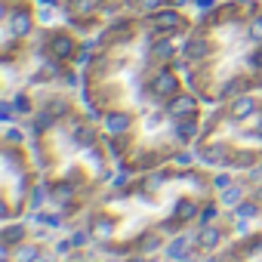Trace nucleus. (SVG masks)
<instances>
[{"label":"nucleus","mask_w":262,"mask_h":262,"mask_svg":"<svg viewBox=\"0 0 262 262\" xmlns=\"http://www.w3.org/2000/svg\"><path fill=\"white\" fill-rule=\"evenodd\" d=\"M259 129H262V123H259Z\"/></svg>","instance_id":"21"},{"label":"nucleus","mask_w":262,"mask_h":262,"mask_svg":"<svg viewBox=\"0 0 262 262\" xmlns=\"http://www.w3.org/2000/svg\"><path fill=\"white\" fill-rule=\"evenodd\" d=\"M213 216H216V210H213V207H207V210H204V222H210Z\"/></svg>","instance_id":"18"},{"label":"nucleus","mask_w":262,"mask_h":262,"mask_svg":"<svg viewBox=\"0 0 262 262\" xmlns=\"http://www.w3.org/2000/svg\"><path fill=\"white\" fill-rule=\"evenodd\" d=\"M198 108V102L191 99V96H182V99H176L173 105H170V114H176V117H182V114H191Z\"/></svg>","instance_id":"6"},{"label":"nucleus","mask_w":262,"mask_h":262,"mask_svg":"<svg viewBox=\"0 0 262 262\" xmlns=\"http://www.w3.org/2000/svg\"><path fill=\"white\" fill-rule=\"evenodd\" d=\"M31 259H40L37 247H25V250H19V262H31Z\"/></svg>","instance_id":"12"},{"label":"nucleus","mask_w":262,"mask_h":262,"mask_svg":"<svg viewBox=\"0 0 262 262\" xmlns=\"http://www.w3.org/2000/svg\"><path fill=\"white\" fill-rule=\"evenodd\" d=\"M96 231H99V234H108V231H111V222H102V225H99Z\"/></svg>","instance_id":"19"},{"label":"nucleus","mask_w":262,"mask_h":262,"mask_svg":"<svg viewBox=\"0 0 262 262\" xmlns=\"http://www.w3.org/2000/svg\"><path fill=\"white\" fill-rule=\"evenodd\" d=\"M151 90L158 96H173L176 93V74L173 71H158L155 80H151Z\"/></svg>","instance_id":"4"},{"label":"nucleus","mask_w":262,"mask_h":262,"mask_svg":"<svg viewBox=\"0 0 262 262\" xmlns=\"http://www.w3.org/2000/svg\"><path fill=\"white\" fill-rule=\"evenodd\" d=\"M237 201H241V188H237V185H231V188L222 194V204H237Z\"/></svg>","instance_id":"11"},{"label":"nucleus","mask_w":262,"mask_h":262,"mask_svg":"<svg viewBox=\"0 0 262 262\" xmlns=\"http://www.w3.org/2000/svg\"><path fill=\"white\" fill-rule=\"evenodd\" d=\"M19 234H22V231H19V228H13V231H7V241L13 244V241H19Z\"/></svg>","instance_id":"17"},{"label":"nucleus","mask_w":262,"mask_h":262,"mask_svg":"<svg viewBox=\"0 0 262 262\" xmlns=\"http://www.w3.org/2000/svg\"><path fill=\"white\" fill-rule=\"evenodd\" d=\"M185 4H198V0H65V13L71 22L77 25H93L96 19H108L117 16L123 10H136V13H158L164 7H185Z\"/></svg>","instance_id":"1"},{"label":"nucleus","mask_w":262,"mask_h":262,"mask_svg":"<svg viewBox=\"0 0 262 262\" xmlns=\"http://www.w3.org/2000/svg\"><path fill=\"white\" fill-rule=\"evenodd\" d=\"M228 182H231L228 176H216V188H228Z\"/></svg>","instance_id":"16"},{"label":"nucleus","mask_w":262,"mask_h":262,"mask_svg":"<svg viewBox=\"0 0 262 262\" xmlns=\"http://www.w3.org/2000/svg\"><path fill=\"white\" fill-rule=\"evenodd\" d=\"M179 216H182V219L194 216V204H191V201H179Z\"/></svg>","instance_id":"13"},{"label":"nucleus","mask_w":262,"mask_h":262,"mask_svg":"<svg viewBox=\"0 0 262 262\" xmlns=\"http://www.w3.org/2000/svg\"><path fill=\"white\" fill-rule=\"evenodd\" d=\"M105 126H108V133H123V129L129 126V117L126 114H108Z\"/></svg>","instance_id":"7"},{"label":"nucleus","mask_w":262,"mask_h":262,"mask_svg":"<svg viewBox=\"0 0 262 262\" xmlns=\"http://www.w3.org/2000/svg\"><path fill=\"white\" fill-rule=\"evenodd\" d=\"M0 117H4V120H10V117H13V108H10L7 102H4V105H0Z\"/></svg>","instance_id":"15"},{"label":"nucleus","mask_w":262,"mask_h":262,"mask_svg":"<svg viewBox=\"0 0 262 262\" xmlns=\"http://www.w3.org/2000/svg\"><path fill=\"white\" fill-rule=\"evenodd\" d=\"M219 237H222V234H219L216 228H204V231H201V244H204V247H216Z\"/></svg>","instance_id":"9"},{"label":"nucleus","mask_w":262,"mask_h":262,"mask_svg":"<svg viewBox=\"0 0 262 262\" xmlns=\"http://www.w3.org/2000/svg\"><path fill=\"white\" fill-rule=\"evenodd\" d=\"M74 37H68V34H56L53 40H50V53L56 56V59H68V56H74Z\"/></svg>","instance_id":"3"},{"label":"nucleus","mask_w":262,"mask_h":262,"mask_svg":"<svg viewBox=\"0 0 262 262\" xmlns=\"http://www.w3.org/2000/svg\"><path fill=\"white\" fill-rule=\"evenodd\" d=\"M198 133V120H185V123H179V136L182 139H188V136H194Z\"/></svg>","instance_id":"10"},{"label":"nucleus","mask_w":262,"mask_h":262,"mask_svg":"<svg viewBox=\"0 0 262 262\" xmlns=\"http://www.w3.org/2000/svg\"><path fill=\"white\" fill-rule=\"evenodd\" d=\"M7 25L13 37H25L31 31V13L28 10H7Z\"/></svg>","instance_id":"2"},{"label":"nucleus","mask_w":262,"mask_h":262,"mask_svg":"<svg viewBox=\"0 0 262 262\" xmlns=\"http://www.w3.org/2000/svg\"><path fill=\"white\" fill-rule=\"evenodd\" d=\"M136 262H142V259H136Z\"/></svg>","instance_id":"20"},{"label":"nucleus","mask_w":262,"mask_h":262,"mask_svg":"<svg viewBox=\"0 0 262 262\" xmlns=\"http://www.w3.org/2000/svg\"><path fill=\"white\" fill-rule=\"evenodd\" d=\"M191 247H194V234H182V237H176V241L170 244V259H185V256L191 253Z\"/></svg>","instance_id":"5"},{"label":"nucleus","mask_w":262,"mask_h":262,"mask_svg":"<svg viewBox=\"0 0 262 262\" xmlns=\"http://www.w3.org/2000/svg\"><path fill=\"white\" fill-rule=\"evenodd\" d=\"M253 108H256V102H253V99H237V102H234V108H231V117H247Z\"/></svg>","instance_id":"8"},{"label":"nucleus","mask_w":262,"mask_h":262,"mask_svg":"<svg viewBox=\"0 0 262 262\" xmlns=\"http://www.w3.org/2000/svg\"><path fill=\"white\" fill-rule=\"evenodd\" d=\"M237 213H241V216H256V204H253V201H247V204H241V207H237Z\"/></svg>","instance_id":"14"}]
</instances>
